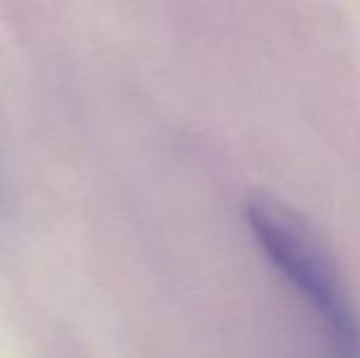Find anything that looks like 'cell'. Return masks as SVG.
Instances as JSON below:
<instances>
[{
    "instance_id": "6da1fadb",
    "label": "cell",
    "mask_w": 360,
    "mask_h": 358,
    "mask_svg": "<svg viewBox=\"0 0 360 358\" xmlns=\"http://www.w3.org/2000/svg\"><path fill=\"white\" fill-rule=\"evenodd\" d=\"M243 214L262 255L311 307L336 358H360V314L321 231L272 194H252Z\"/></svg>"
}]
</instances>
